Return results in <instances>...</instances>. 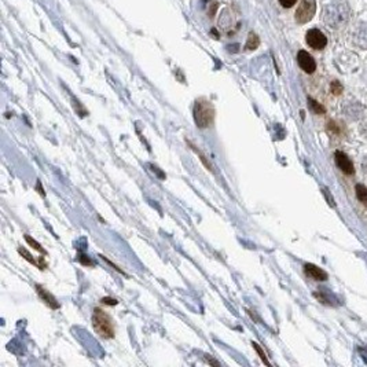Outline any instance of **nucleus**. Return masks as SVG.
Wrapping results in <instances>:
<instances>
[{"mask_svg":"<svg viewBox=\"0 0 367 367\" xmlns=\"http://www.w3.org/2000/svg\"><path fill=\"white\" fill-rule=\"evenodd\" d=\"M349 19V7L344 0H330L323 8V21L329 28H341Z\"/></svg>","mask_w":367,"mask_h":367,"instance_id":"f257e3e1","label":"nucleus"},{"mask_svg":"<svg viewBox=\"0 0 367 367\" xmlns=\"http://www.w3.org/2000/svg\"><path fill=\"white\" fill-rule=\"evenodd\" d=\"M193 114H194V121H196L197 127L201 129L211 127L215 121V108H213L212 102L205 99V98L197 99L194 103Z\"/></svg>","mask_w":367,"mask_h":367,"instance_id":"f03ea898","label":"nucleus"},{"mask_svg":"<svg viewBox=\"0 0 367 367\" xmlns=\"http://www.w3.org/2000/svg\"><path fill=\"white\" fill-rule=\"evenodd\" d=\"M92 326L95 331L103 338H113L114 337V325L113 320L108 313L101 308H95L92 312Z\"/></svg>","mask_w":367,"mask_h":367,"instance_id":"7ed1b4c3","label":"nucleus"},{"mask_svg":"<svg viewBox=\"0 0 367 367\" xmlns=\"http://www.w3.org/2000/svg\"><path fill=\"white\" fill-rule=\"evenodd\" d=\"M315 11H316V1L315 0H301L300 6L297 7L296 16H294L297 24L304 25L310 22L315 16Z\"/></svg>","mask_w":367,"mask_h":367,"instance_id":"20e7f679","label":"nucleus"},{"mask_svg":"<svg viewBox=\"0 0 367 367\" xmlns=\"http://www.w3.org/2000/svg\"><path fill=\"white\" fill-rule=\"evenodd\" d=\"M307 44L313 50H323L328 44V37L319 31V29H310L307 32Z\"/></svg>","mask_w":367,"mask_h":367,"instance_id":"39448f33","label":"nucleus"},{"mask_svg":"<svg viewBox=\"0 0 367 367\" xmlns=\"http://www.w3.org/2000/svg\"><path fill=\"white\" fill-rule=\"evenodd\" d=\"M297 62H298V66H300L305 73H308V74L313 73L315 69H316V62H315V59H313L312 56L308 54L307 51H304V50L298 51V54H297Z\"/></svg>","mask_w":367,"mask_h":367,"instance_id":"423d86ee","label":"nucleus"},{"mask_svg":"<svg viewBox=\"0 0 367 367\" xmlns=\"http://www.w3.org/2000/svg\"><path fill=\"white\" fill-rule=\"evenodd\" d=\"M334 158H336V164L337 166L341 169V171L345 173V175H352L355 172V168H353V164H352L351 158L347 156L345 153L337 150L336 154H334Z\"/></svg>","mask_w":367,"mask_h":367,"instance_id":"0eeeda50","label":"nucleus"},{"mask_svg":"<svg viewBox=\"0 0 367 367\" xmlns=\"http://www.w3.org/2000/svg\"><path fill=\"white\" fill-rule=\"evenodd\" d=\"M36 290H37V294H39L40 298H41L51 310H58V308H59V303L56 301V298H55L46 288H43V286H40V285H36Z\"/></svg>","mask_w":367,"mask_h":367,"instance_id":"6e6552de","label":"nucleus"},{"mask_svg":"<svg viewBox=\"0 0 367 367\" xmlns=\"http://www.w3.org/2000/svg\"><path fill=\"white\" fill-rule=\"evenodd\" d=\"M304 271L310 278H312L315 281H326L328 279V274L315 264H310V263L305 264Z\"/></svg>","mask_w":367,"mask_h":367,"instance_id":"1a4fd4ad","label":"nucleus"},{"mask_svg":"<svg viewBox=\"0 0 367 367\" xmlns=\"http://www.w3.org/2000/svg\"><path fill=\"white\" fill-rule=\"evenodd\" d=\"M18 253L22 256V257L26 260V261H29L31 264L33 266H36L39 270H46V267H47V263L44 261V257H40V260H36L35 257H32V255L28 252V250L25 249V248H19L18 249Z\"/></svg>","mask_w":367,"mask_h":367,"instance_id":"9d476101","label":"nucleus"},{"mask_svg":"<svg viewBox=\"0 0 367 367\" xmlns=\"http://www.w3.org/2000/svg\"><path fill=\"white\" fill-rule=\"evenodd\" d=\"M355 37H356V43L359 44L360 47L367 48V22L360 25L359 29L356 31Z\"/></svg>","mask_w":367,"mask_h":367,"instance_id":"9b49d317","label":"nucleus"},{"mask_svg":"<svg viewBox=\"0 0 367 367\" xmlns=\"http://www.w3.org/2000/svg\"><path fill=\"white\" fill-rule=\"evenodd\" d=\"M355 191H356L358 200H359L360 202L363 203L365 206H367V187H365L363 184H356Z\"/></svg>","mask_w":367,"mask_h":367,"instance_id":"f8f14e48","label":"nucleus"},{"mask_svg":"<svg viewBox=\"0 0 367 367\" xmlns=\"http://www.w3.org/2000/svg\"><path fill=\"white\" fill-rule=\"evenodd\" d=\"M258 44H260V40H258L257 35H256V33H250L245 47H246V50L252 51V50H256V48L258 47Z\"/></svg>","mask_w":367,"mask_h":367,"instance_id":"ddd939ff","label":"nucleus"},{"mask_svg":"<svg viewBox=\"0 0 367 367\" xmlns=\"http://www.w3.org/2000/svg\"><path fill=\"white\" fill-rule=\"evenodd\" d=\"M308 106H310V109L312 110L313 113H316V114H323L326 110H325V108L320 105V103H318V102L315 101V99H312V98H308Z\"/></svg>","mask_w":367,"mask_h":367,"instance_id":"4468645a","label":"nucleus"},{"mask_svg":"<svg viewBox=\"0 0 367 367\" xmlns=\"http://www.w3.org/2000/svg\"><path fill=\"white\" fill-rule=\"evenodd\" d=\"M25 239H26V242L29 243V245H31L33 249L37 250V252H39V253H41V255H47V252H46V250L41 248V245H40L37 241H35L33 238H31L29 235H25Z\"/></svg>","mask_w":367,"mask_h":367,"instance_id":"2eb2a0df","label":"nucleus"},{"mask_svg":"<svg viewBox=\"0 0 367 367\" xmlns=\"http://www.w3.org/2000/svg\"><path fill=\"white\" fill-rule=\"evenodd\" d=\"M191 148H193V150H194V151H196L197 154H198V157H200V160H201V161H202L203 164H205V166H206V168H208V169H209V171H213V169H212L211 163H209V161H208V160H206V157L203 156V154H202V153H201V151H200V150H197L196 146H193V145H191Z\"/></svg>","mask_w":367,"mask_h":367,"instance_id":"dca6fc26","label":"nucleus"},{"mask_svg":"<svg viewBox=\"0 0 367 367\" xmlns=\"http://www.w3.org/2000/svg\"><path fill=\"white\" fill-rule=\"evenodd\" d=\"M252 345H253V348L256 349V352L258 353V356H260V359L263 360L266 365H270V362H268V359H267V356H266V353L263 352V349L260 348V345H258L257 343H252Z\"/></svg>","mask_w":367,"mask_h":367,"instance_id":"f3484780","label":"nucleus"},{"mask_svg":"<svg viewBox=\"0 0 367 367\" xmlns=\"http://www.w3.org/2000/svg\"><path fill=\"white\" fill-rule=\"evenodd\" d=\"M331 92L333 94H336V95H340L341 92H343V86L337 81V80H334L333 83H331Z\"/></svg>","mask_w":367,"mask_h":367,"instance_id":"a211bd4d","label":"nucleus"},{"mask_svg":"<svg viewBox=\"0 0 367 367\" xmlns=\"http://www.w3.org/2000/svg\"><path fill=\"white\" fill-rule=\"evenodd\" d=\"M102 303L106 305H117L118 301L116 298H111V297H103L102 298Z\"/></svg>","mask_w":367,"mask_h":367,"instance_id":"6ab92c4d","label":"nucleus"},{"mask_svg":"<svg viewBox=\"0 0 367 367\" xmlns=\"http://www.w3.org/2000/svg\"><path fill=\"white\" fill-rule=\"evenodd\" d=\"M279 3H281L282 6H283L285 8H290L296 4L297 0H279Z\"/></svg>","mask_w":367,"mask_h":367,"instance_id":"aec40b11","label":"nucleus"},{"mask_svg":"<svg viewBox=\"0 0 367 367\" xmlns=\"http://www.w3.org/2000/svg\"><path fill=\"white\" fill-rule=\"evenodd\" d=\"M78 261H80L81 264H84V266H91V267L94 266V263H92L90 258H87V256H83V255L78 257Z\"/></svg>","mask_w":367,"mask_h":367,"instance_id":"412c9836","label":"nucleus"},{"mask_svg":"<svg viewBox=\"0 0 367 367\" xmlns=\"http://www.w3.org/2000/svg\"><path fill=\"white\" fill-rule=\"evenodd\" d=\"M322 191H323V194H325V196H326V198H328L329 205H330V206H336V203H334V200H333V198H331V197L329 196L328 188H325V187H323V188H322Z\"/></svg>","mask_w":367,"mask_h":367,"instance_id":"4be33fe9","label":"nucleus"},{"mask_svg":"<svg viewBox=\"0 0 367 367\" xmlns=\"http://www.w3.org/2000/svg\"><path fill=\"white\" fill-rule=\"evenodd\" d=\"M101 257L103 258V260H105V261H106V263H108V264H110V266H111V267H114V270H116V271H118V273H121V274H123V275H125L124 271H123V270H121V268H118V267L116 266V264H114V263H111V261H110V260H108V258L105 257V256H102V255H101Z\"/></svg>","mask_w":367,"mask_h":367,"instance_id":"5701e85b","label":"nucleus"},{"mask_svg":"<svg viewBox=\"0 0 367 367\" xmlns=\"http://www.w3.org/2000/svg\"><path fill=\"white\" fill-rule=\"evenodd\" d=\"M360 133H362L365 138H367V121H365L363 124L360 125Z\"/></svg>","mask_w":367,"mask_h":367,"instance_id":"b1692460","label":"nucleus"},{"mask_svg":"<svg viewBox=\"0 0 367 367\" xmlns=\"http://www.w3.org/2000/svg\"><path fill=\"white\" fill-rule=\"evenodd\" d=\"M36 188H37V190H39V193H40V194H41V196H43V197L46 196V193H44V190H43V188H41V182H40V180H37V184H36Z\"/></svg>","mask_w":367,"mask_h":367,"instance_id":"393cba45","label":"nucleus"},{"mask_svg":"<svg viewBox=\"0 0 367 367\" xmlns=\"http://www.w3.org/2000/svg\"><path fill=\"white\" fill-rule=\"evenodd\" d=\"M362 168H363V171L367 172V157H365V160L362 163Z\"/></svg>","mask_w":367,"mask_h":367,"instance_id":"a878e982","label":"nucleus"}]
</instances>
